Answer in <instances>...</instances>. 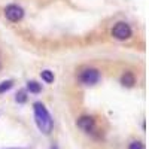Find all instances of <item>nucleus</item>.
I'll list each match as a JSON object with an SVG mask.
<instances>
[{"mask_svg":"<svg viewBox=\"0 0 149 149\" xmlns=\"http://www.w3.org/2000/svg\"><path fill=\"white\" fill-rule=\"evenodd\" d=\"M33 115H34V122L40 133L43 134H51L54 130V119L49 113V110L42 102H36L33 103Z\"/></svg>","mask_w":149,"mask_h":149,"instance_id":"nucleus-1","label":"nucleus"},{"mask_svg":"<svg viewBox=\"0 0 149 149\" xmlns=\"http://www.w3.org/2000/svg\"><path fill=\"white\" fill-rule=\"evenodd\" d=\"M78 81L84 86H94L102 81V72L97 67H85L79 72Z\"/></svg>","mask_w":149,"mask_h":149,"instance_id":"nucleus-2","label":"nucleus"},{"mask_svg":"<svg viewBox=\"0 0 149 149\" xmlns=\"http://www.w3.org/2000/svg\"><path fill=\"white\" fill-rule=\"evenodd\" d=\"M110 34L116 40H127L133 36V29L128 22L125 21H118L110 30Z\"/></svg>","mask_w":149,"mask_h":149,"instance_id":"nucleus-3","label":"nucleus"},{"mask_svg":"<svg viewBox=\"0 0 149 149\" xmlns=\"http://www.w3.org/2000/svg\"><path fill=\"white\" fill-rule=\"evenodd\" d=\"M3 15H5V18H6L9 22L17 24V22L22 21L24 15H26V12H24V9H22L19 5L10 3V5H8V6L3 9Z\"/></svg>","mask_w":149,"mask_h":149,"instance_id":"nucleus-4","label":"nucleus"},{"mask_svg":"<svg viewBox=\"0 0 149 149\" xmlns=\"http://www.w3.org/2000/svg\"><path fill=\"white\" fill-rule=\"evenodd\" d=\"M76 125H78V128H81L86 134H93L95 131V127H97L95 125V119L91 115H82V116H79L76 119Z\"/></svg>","mask_w":149,"mask_h":149,"instance_id":"nucleus-5","label":"nucleus"},{"mask_svg":"<svg viewBox=\"0 0 149 149\" xmlns=\"http://www.w3.org/2000/svg\"><path fill=\"white\" fill-rule=\"evenodd\" d=\"M136 82H137V79H136V74L130 70L127 72H124L121 74V78H119V84L124 86V88H133V86L136 85Z\"/></svg>","mask_w":149,"mask_h":149,"instance_id":"nucleus-6","label":"nucleus"},{"mask_svg":"<svg viewBox=\"0 0 149 149\" xmlns=\"http://www.w3.org/2000/svg\"><path fill=\"white\" fill-rule=\"evenodd\" d=\"M26 88L30 94H40L42 93V84H39L37 81H27V85Z\"/></svg>","mask_w":149,"mask_h":149,"instance_id":"nucleus-7","label":"nucleus"},{"mask_svg":"<svg viewBox=\"0 0 149 149\" xmlns=\"http://www.w3.org/2000/svg\"><path fill=\"white\" fill-rule=\"evenodd\" d=\"M40 78H42V81H43L45 84H52V82L55 81V74H54L52 70L45 69V70L40 72Z\"/></svg>","mask_w":149,"mask_h":149,"instance_id":"nucleus-8","label":"nucleus"},{"mask_svg":"<svg viewBox=\"0 0 149 149\" xmlns=\"http://www.w3.org/2000/svg\"><path fill=\"white\" fill-rule=\"evenodd\" d=\"M29 100V95H27V91L26 90H19L17 94H15V102L18 104H24V103H27Z\"/></svg>","mask_w":149,"mask_h":149,"instance_id":"nucleus-9","label":"nucleus"},{"mask_svg":"<svg viewBox=\"0 0 149 149\" xmlns=\"http://www.w3.org/2000/svg\"><path fill=\"white\" fill-rule=\"evenodd\" d=\"M12 86H14V81H12V79L2 81V82H0V94L8 93L9 90H12Z\"/></svg>","mask_w":149,"mask_h":149,"instance_id":"nucleus-10","label":"nucleus"},{"mask_svg":"<svg viewBox=\"0 0 149 149\" xmlns=\"http://www.w3.org/2000/svg\"><path fill=\"white\" fill-rule=\"evenodd\" d=\"M128 149H145V145H143L140 140H133V142L128 145Z\"/></svg>","mask_w":149,"mask_h":149,"instance_id":"nucleus-11","label":"nucleus"},{"mask_svg":"<svg viewBox=\"0 0 149 149\" xmlns=\"http://www.w3.org/2000/svg\"><path fill=\"white\" fill-rule=\"evenodd\" d=\"M51 149H58V148H57V146H52V148H51Z\"/></svg>","mask_w":149,"mask_h":149,"instance_id":"nucleus-12","label":"nucleus"},{"mask_svg":"<svg viewBox=\"0 0 149 149\" xmlns=\"http://www.w3.org/2000/svg\"><path fill=\"white\" fill-rule=\"evenodd\" d=\"M0 70H2V61H0Z\"/></svg>","mask_w":149,"mask_h":149,"instance_id":"nucleus-13","label":"nucleus"},{"mask_svg":"<svg viewBox=\"0 0 149 149\" xmlns=\"http://www.w3.org/2000/svg\"><path fill=\"white\" fill-rule=\"evenodd\" d=\"M12 149H15V148H12Z\"/></svg>","mask_w":149,"mask_h":149,"instance_id":"nucleus-14","label":"nucleus"}]
</instances>
